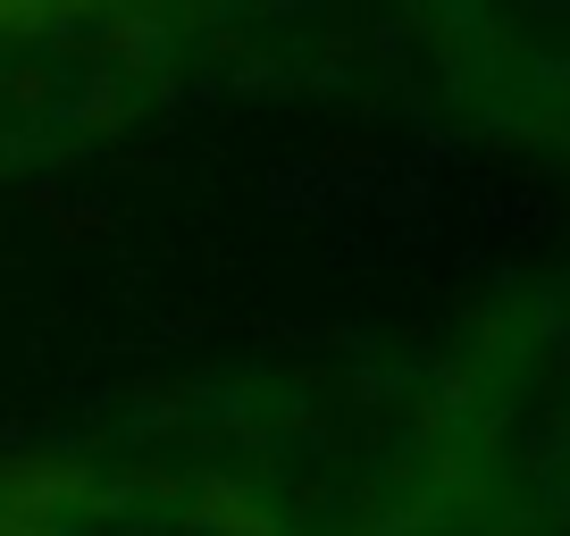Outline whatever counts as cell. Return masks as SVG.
Here are the masks:
<instances>
[{
    "mask_svg": "<svg viewBox=\"0 0 570 536\" xmlns=\"http://www.w3.org/2000/svg\"><path fill=\"white\" fill-rule=\"evenodd\" d=\"M0 536H512L445 319L194 360L0 445Z\"/></svg>",
    "mask_w": 570,
    "mask_h": 536,
    "instance_id": "6da1fadb",
    "label": "cell"
},
{
    "mask_svg": "<svg viewBox=\"0 0 570 536\" xmlns=\"http://www.w3.org/2000/svg\"><path fill=\"white\" fill-rule=\"evenodd\" d=\"M512 536H570V251L520 260L445 310Z\"/></svg>",
    "mask_w": 570,
    "mask_h": 536,
    "instance_id": "3957f363",
    "label": "cell"
},
{
    "mask_svg": "<svg viewBox=\"0 0 570 536\" xmlns=\"http://www.w3.org/2000/svg\"><path fill=\"white\" fill-rule=\"evenodd\" d=\"M394 126L570 193V0H370Z\"/></svg>",
    "mask_w": 570,
    "mask_h": 536,
    "instance_id": "7a4b0ae2",
    "label": "cell"
}]
</instances>
